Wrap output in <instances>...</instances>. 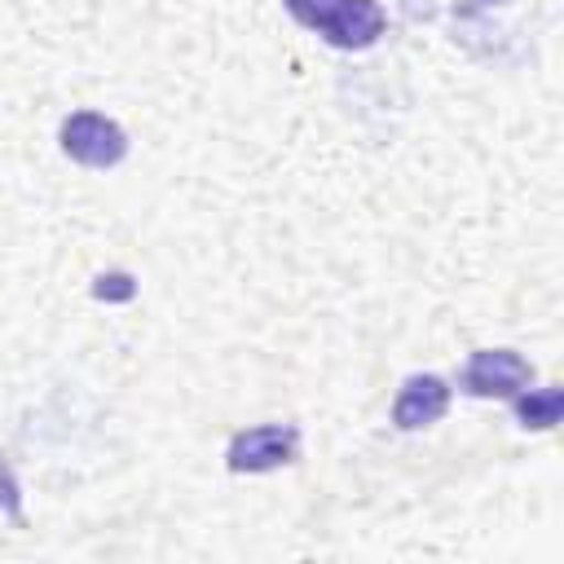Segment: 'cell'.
<instances>
[{"label": "cell", "mask_w": 564, "mask_h": 564, "mask_svg": "<svg viewBox=\"0 0 564 564\" xmlns=\"http://www.w3.org/2000/svg\"><path fill=\"white\" fill-rule=\"evenodd\" d=\"M0 511L22 524V494H18V480H13L9 463H4V454H0Z\"/></svg>", "instance_id": "9"}, {"label": "cell", "mask_w": 564, "mask_h": 564, "mask_svg": "<svg viewBox=\"0 0 564 564\" xmlns=\"http://www.w3.org/2000/svg\"><path fill=\"white\" fill-rule=\"evenodd\" d=\"M529 383L533 366L516 348H476L458 370V388L467 397H516Z\"/></svg>", "instance_id": "1"}, {"label": "cell", "mask_w": 564, "mask_h": 564, "mask_svg": "<svg viewBox=\"0 0 564 564\" xmlns=\"http://www.w3.org/2000/svg\"><path fill=\"white\" fill-rule=\"evenodd\" d=\"M388 18L379 9V0H339L330 9V18L317 26V35L335 48H370L383 35Z\"/></svg>", "instance_id": "4"}, {"label": "cell", "mask_w": 564, "mask_h": 564, "mask_svg": "<svg viewBox=\"0 0 564 564\" xmlns=\"http://www.w3.org/2000/svg\"><path fill=\"white\" fill-rule=\"evenodd\" d=\"M295 454H300V432L291 423H260V427L234 432L225 463L229 471H273L295 463Z\"/></svg>", "instance_id": "3"}, {"label": "cell", "mask_w": 564, "mask_h": 564, "mask_svg": "<svg viewBox=\"0 0 564 564\" xmlns=\"http://www.w3.org/2000/svg\"><path fill=\"white\" fill-rule=\"evenodd\" d=\"M93 295L97 300H132L137 295V282H132V273H101L93 282Z\"/></svg>", "instance_id": "8"}, {"label": "cell", "mask_w": 564, "mask_h": 564, "mask_svg": "<svg viewBox=\"0 0 564 564\" xmlns=\"http://www.w3.org/2000/svg\"><path fill=\"white\" fill-rule=\"evenodd\" d=\"M62 150L84 167H115L128 154V137L115 119L97 110H75L62 123Z\"/></svg>", "instance_id": "2"}, {"label": "cell", "mask_w": 564, "mask_h": 564, "mask_svg": "<svg viewBox=\"0 0 564 564\" xmlns=\"http://www.w3.org/2000/svg\"><path fill=\"white\" fill-rule=\"evenodd\" d=\"M282 4H286V13H291L300 26H313V31H317V26L330 18V9H335L339 0H282Z\"/></svg>", "instance_id": "7"}, {"label": "cell", "mask_w": 564, "mask_h": 564, "mask_svg": "<svg viewBox=\"0 0 564 564\" xmlns=\"http://www.w3.org/2000/svg\"><path fill=\"white\" fill-rule=\"evenodd\" d=\"M511 401H516L520 427H533V432L555 427L560 414H564V388H524V392H516Z\"/></svg>", "instance_id": "6"}, {"label": "cell", "mask_w": 564, "mask_h": 564, "mask_svg": "<svg viewBox=\"0 0 564 564\" xmlns=\"http://www.w3.org/2000/svg\"><path fill=\"white\" fill-rule=\"evenodd\" d=\"M445 410H449V383L441 375H410L392 401V423L401 432H419L432 427Z\"/></svg>", "instance_id": "5"}, {"label": "cell", "mask_w": 564, "mask_h": 564, "mask_svg": "<svg viewBox=\"0 0 564 564\" xmlns=\"http://www.w3.org/2000/svg\"><path fill=\"white\" fill-rule=\"evenodd\" d=\"M485 4H498V0H485Z\"/></svg>", "instance_id": "10"}]
</instances>
